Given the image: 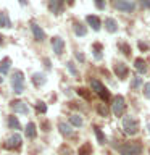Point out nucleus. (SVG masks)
I'll use <instances>...</instances> for the list:
<instances>
[{
	"mask_svg": "<svg viewBox=\"0 0 150 155\" xmlns=\"http://www.w3.org/2000/svg\"><path fill=\"white\" fill-rule=\"evenodd\" d=\"M58 131H60V134L63 137H71V136L74 134L73 126L70 123H66V121H60V123H58Z\"/></svg>",
	"mask_w": 150,
	"mask_h": 155,
	"instance_id": "12",
	"label": "nucleus"
},
{
	"mask_svg": "<svg viewBox=\"0 0 150 155\" xmlns=\"http://www.w3.org/2000/svg\"><path fill=\"white\" fill-rule=\"evenodd\" d=\"M126 110V100L123 95H115L113 99H111V113H113L115 116H121L124 113Z\"/></svg>",
	"mask_w": 150,
	"mask_h": 155,
	"instance_id": "5",
	"label": "nucleus"
},
{
	"mask_svg": "<svg viewBox=\"0 0 150 155\" xmlns=\"http://www.w3.org/2000/svg\"><path fill=\"white\" fill-rule=\"evenodd\" d=\"M7 124H8L10 129H15V131L21 129V123H19L18 118H16V116H13V115H10L8 118H7Z\"/></svg>",
	"mask_w": 150,
	"mask_h": 155,
	"instance_id": "21",
	"label": "nucleus"
},
{
	"mask_svg": "<svg viewBox=\"0 0 150 155\" xmlns=\"http://www.w3.org/2000/svg\"><path fill=\"white\" fill-rule=\"evenodd\" d=\"M86 21H87V24H89L92 29H94V31H100L102 21H100L99 16H95V15H87V16H86Z\"/></svg>",
	"mask_w": 150,
	"mask_h": 155,
	"instance_id": "15",
	"label": "nucleus"
},
{
	"mask_svg": "<svg viewBox=\"0 0 150 155\" xmlns=\"http://www.w3.org/2000/svg\"><path fill=\"white\" fill-rule=\"evenodd\" d=\"M90 87H92V91H94L102 100H108V99H110L108 89H106V87L102 84V81H99L97 78H92V79H90Z\"/></svg>",
	"mask_w": 150,
	"mask_h": 155,
	"instance_id": "4",
	"label": "nucleus"
},
{
	"mask_svg": "<svg viewBox=\"0 0 150 155\" xmlns=\"http://www.w3.org/2000/svg\"><path fill=\"white\" fill-rule=\"evenodd\" d=\"M66 68H68V71H70L74 78L79 76V71L76 70V66H74V63H73V61H68V63H66Z\"/></svg>",
	"mask_w": 150,
	"mask_h": 155,
	"instance_id": "28",
	"label": "nucleus"
},
{
	"mask_svg": "<svg viewBox=\"0 0 150 155\" xmlns=\"http://www.w3.org/2000/svg\"><path fill=\"white\" fill-rule=\"evenodd\" d=\"M97 111H99L102 116H108L110 108L106 107V104H99V105H97Z\"/></svg>",
	"mask_w": 150,
	"mask_h": 155,
	"instance_id": "27",
	"label": "nucleus"
},
{
	"mask_svg": "<svg viewBox=\"0 0 150 155\" xmlns=\"http://www.w3.org/2000/svg\"><path fill=\"white\" fill-rule=\"evenodd\" d=\"M142 94H144L145 99H148V100H150V81L144 84V91H142Z\"/></svg>",
	"mask_w": 150,
	"mask_h": 155,
	"instance_id": "30",
	"label": "nucleus"
},
{
	"mask_svg": "<svg viewBox=\"0 0 150 155\" xmlns=\"http://www.w3.org/2000/svg\"><path fill=\"white\" fill-rule=\"evenodd\" d=\"M10 107H11V110L15 113L29 115V107L26 105V102H23V100H13L11 104H10Z\"/></svg>",
	"mask_w": 150,
	"mask_h": 155,
	"instance_id": "9",
	"label": "nucleus"
},
{
	"mask_svg": "<svg viewBox=\"0 0 150 155\" xmlns=\"http://www.w3.org/2000/svg\"><path fill=\"white\" fill-rule=\"evenodd\" d=\"M24 134H26V137L29 139H36V136H37V126L32 123H28L26 124V128H24Z\"/></svg>",
	"mask_w": 150,
	"mask_h": 155,
	"instance_id": "18",
	"label": "nucleus"
},
{
	"mask_svg": "<svg viewBox=\"0 0 150 155\" xmlns=\"http://www.w3.org/2000/svg\"><path fill=\"white\" fill-rule=\"evenodd\" d=\"M134 68H135V71H137L139 74H145V73L148 71L147 63H145L144 58H135L134 60Z\"/></svg>",
	"mask_w": 150,
	"mask_h": 155,
	"instance_id": "16",
	"label": "nucleus"
},
{
	"mask_svg": "<svg viewBox=\"0 0 150 155\" xmlns=\"http://www.w3.org/2000/svg\"><path fill=\"white\" fill-rule=\"evenodd\" d=\"M121 128H123L124 134L135 136L139 133V120H135L132 115H126L123 118V123H121Z\"/></svg>",
	"mask_w": 150,
	"mask_h": 155,
	"instance_id": "3",
	"label": "nucleus"
},
{
	"mask_svg": "<svg viewBox=\"0 0 150 155\" xmlns=\"http://www.w3.org/2000/svg\"><path fill=\"white\" fill-rule=\"evenodd\" d=\"M94 3H95V7L99 10H105V7H106L105 0H94Z\"/></svg>",
	"mask_w": 150,
	"mask_h": 155,
	"instance_id": "31",
	"label": "nucleus"
},
{
	"mask_svg": "<svg viewBox=\"0 0 150 155\" xmlns=\"http://www.w3.org/2000/svg\"><path fill=\"white\" fill-rule=\"evenodd\" d=\"M10 84H11V89L15 94H23L24 89H26V82H24V73L23 71H13L11 73V78H10Z\"/></svg>",
	"mask_w": 150,
	"mask_h": 155,
	"instance_id": "2",
	"label": "nucleus"
},
{
	"mask_svg": "<svg viewBox=\"0 0 150 155\" xmlns=\"http://www.w3.org/2000/svg\"><path fill=\"white\" fill-rule=\"evenodd\" d=\"M2 45H3V36L0 34V47H2Z\"/></svg>",
	"mask_w": 150,
	"mask_h": 155,
	"instance_id": "36",
	"label": "nucleus"
},
{
	"mask_svg": "<svg viewBox=\"0 0 150 155\" xmlns=\"http://www.w3.org/2000/svg\"><path fill=\"white\" fill-rule=\"evenodd\" d=\"M94 133H95V137H97V140H99V144L105 145L106 144V136L103 134V131H102L99 126H94Z\"/></svg>",
	"mask_w": 150,
	"mask_h": 155,
	"instance_id": "23",
	"label": "nucleus"
},
{
	"mask_svg": "<svg viewBox=\"0 0 150 155\" xmlns=\"http://www.w3.org/2000/svg\"><path fill=\"white\" fill-rule=\"evenodd\" d=\"M147 129H148V134H150V123L147 124Z\"/></svg>",
	"mask_w": 150,
	"mask_h": 155,
	"instance_id": "37",
	"label": "nucleus"
},
{
	"mask_svg": "<svg viewBox=\"0 0 150 155\" xmlns=\"http://www.w3.org/2000/svg\"><path fill=\"white\" fill-rule=\"evenodd\" d=\"M113 7L123 13H132L135 10V3H132L131 0H115Z\"/></svg>",
	"mask_w": 150,
	"mask_h": 155,
	"instance_id": "7",
	"label": "nucleus"
},
{
	"mask_svg": "<svg viewBox=\"0 0 150 155\" xmlns=\"http://www.w3.org/2000/svg\"><path fill=\"white\" fill-rule=\"evenodd\" d=\"M31 81H32V84L36 86V87H42V86L47 82V76H45V73L36 71V73H32Z\"/></svg>",
	"mask_w": 150,
	"mask_h": 155,
	"instance_id": "13",
	"label": "nucleus"
},
{
	"mask_svg": "<svg viewBox=\"0 0 150 155\" xmlns=\"http://www.w3.org/2000/svg\"><path fill=\"white\" fill-rule=\"evenodd\" d=\"M70 124L73 126V128H81V126L84 124L82 116H79V115H71V116H70Z\"/></svg>",
	"mask_w": 150,
	"mask_h": 155,
	"instance_id": "24",
	"label": "nucleus"
},
{
	"mask_svg": "<svg viewBox=\"0 0 150 155\" xmlns=\"http://www.w3.org/2000/svg\"><path fill=\"white\" fill-rule=\"evenodd\" d=\"M13 24H11V19H10L8 13L7 12H0V28H7L10 29Z\"/></svg>",
	"mask_w": 150,
	"mask_h": 155,
	"instance_id": "20",
	"label": "nucleus"
},
{
	"mask_svg": "<svg viewBox=\"0 0 150 155\" xmlns=\"http://www.w3.org/2000/svg\"><path fill=\"white\" fill-rule=\"evenodd\" d=\"M31 32H32V37L36 42H44L45 41V32L44 29L39 26L37 23H31Z\"/></svg>",
	"mask_w": 150,
	"mask_h": 155,
	"instance_id": "10",
	"label": "nucleus"
},
{
	"mask_svg": "<svg viewBox=\"0 0 150 155\" xmlns=\"http://www.w3.org/2000/svg\"><path fill=\"white\" fill-rule=\"evenodd\" d=\"M94 48H95V50H94V57H95V60H102V58H103V53L100 52V48L97 50V47H95V45H94Z\"/></svg>",
	"mask_w": 150,
	"mask_h": 155,
	"instance_id": "32",
	"label": "nucleus"
},
{
	"mask_svg": "<svg viewBox=\"0 0 150 155\" xmlns=\"http://www.w3.org/2000/svg\"><path fill=\"white\" fill-rule=\"evenodd\" d=\"M2 82H3V78H2V76H0V84H2Z\"/></svg>",
	"mask_w": 150,
	"mask_h": 155,
	"instance_id": "38",
	"label": "nucleus"
},
{
	"mask_svg": "<svg viewBox=\"0 0 150 155\" xmlns=\"http://www.w3.org/2000/svg\"><path fill=\"white\" fill-rule=\"evenodd\" d=\"M139 5L142 8H150V0H139Z\"/></svg>",
	"mask_w": 150,
	"mask_h": 155,
	"instance_id": "33",
	"label": "nucleus"
},
{
	"mask_svg": "<svg viewBox=\"0 0 150 155\" xmlns=\"http://www.w3.org/2000/svg\"><path fill=\"white\" fill-rule=\"evenodd\" d=\"M21 144H23V139H21V136H19L18 133H13L11 136H8L7 140H5V144H3V147L7 149V150H16L21 147Z\"/></svg>",
	"mask_w": 150,
	"mask_h": 155,
	"instance_id": "6",
	"label": "nucleus"
},
{
	"mask_svg": "<svg viewBox=\"0 0 150 155\" xmlns=\"http://www.w3.org/2000/svg\"><path fill=\"white\" fill-rule=\"evenodd\" d=\"M113 71H115V74L119 78V79H124L126 76L129 74V70H128V66L124 65V63H115V66H113Z\"/></svg>",
	"mask_w": 150,
	"mask_h": 155,
	"instance_id": "14",
	"label": "nucleus"
},
{
	"mask_svg": "<svg viewBox=\"0 0 150 155\" xmlns=\"http://www.w3.org/2000/svg\"><path fill=\"white\" fill-rule=\"evenodd\" d=\"M19 2V5H23V7H26V5L29 3V0H18Z\"/></svg>",
	"mask_w": 150,
	"mask_h": 155,
	"instance_id": "35",
	"label": "nucleus"
},
{
	"mask_svg": "<svg viewBox=\"0 0 150 155\" xmlns=\"http://www.w3.org/2000/svg\"><path fill=\"white\" fill-rule=\"evenodd\" d=\"M73 31H74V34H76L77 37H84L86 34H87V28L82 23L74 21V23H73Z\"/></svg>",
	"mask_w": 150,
	"mask_h": 155,
	"instance_id": "17",
	"label": "nucleus"
},
{
	"mask_svg": "<svg viewBox=\"0 0 150 155\" xmlns=\"http://www.w3.org/2000/svg\"><path fill=\"white\" fill-rule=\"evenodd\" d=\"M50 44H52V50L55 52V55H63V53H65V47H66V44H65V41H63V39H61L60 36L52 37Z\"/></svg>",
	"mask_w": 150,
	"mask_h": 155,
	"instance_id": "8",
	"label": "nucleus"
},
{
	"mask_svg": "<svg viewBox=\"0 0 150 155\" xmlns=\"http://www.w3.org/2000/svg\"><path fill=\"white\" fill-rule=\"evenodd\" d=\"M48 10L53 15H61L65 12V3L63 0H48Z\"/></svg>",
	"mask_w": 150,
	"mask_h": 155,
	"instance_id": "11",
	"label": "nucleus"
},
{
	"mask_svg": "<svg viewBox=\"0 0 150 155\" xmlns=\"http://www.w3.org/2000/svg\"><path fill=\"white\" fill-rule=\"evenodd\" d=\"M68 2H73V0H68Z\"/></svg>",
	"mask_w": 150,
	"mask_h": 155,
	"instance_id": "39",
	"label": "nucleus"
},
{
	"mask_svg": "<svg viewBox=\"0 0 150 155\" xmlns=\"http://www.w3.org/2000/svg\"><path fill=\"white\" fill-rule=\"evenodd\" d=\"M113 147L118 150L121 155H142L144 145L137 140H128V142L113 144Z\"/></svg>",
	"mask_w": 150,
	"mask_h": 155,
	"instance_id": "1",
	"label": "nucleus"
},
{
	"mask_svg": "<svg viewBox=\"0 0 150 155\" xmlns=\"http://www.w3.org/2000/svg\"><path fill=\"white\" fill-rule=\"evenodd\" d=\"M144 84V81H142V78L140 76H135L132 78V81H131V91H135V89H139L140 86Z\"/></svg>",
	"mask_w": 150,
	"mask_h": 155,
	"instance_id": "25",
	"label": "nucleus"
},
{
	"mask_svg": "<svg viewBox=\"0 0 150 155\" xmlns=\"http://www.w3.org/2000/svg\"><path fill=\"white\" fill-rule=\"evenodd\" d=\"M74 55H76V58H77L79 61H84V55H82L81 52H74Z\"/></svg>",
	"mask_w": 150,
	"mask_h": 155,
	"instance_id": "34",
	"label": "nucleus"
},
{
	"mask_svg": "<svg viewBox=\"0 0 150 155\" xmlns=\"http://www.w3.org/2000/svg\"><path fill=\"white\" fill-rule=\"evenodd\" d=\"M36 110L39 111V113H45V111H47V104H45V102H42V100H37L36 102Z\"/></svg>",
	"mask_w": 150,
	"mask_h": 155,
	"instance_id": "29",
	"label": "nucleus"
},
{
	"mask_svg": "<svg viewBox=\"0 0 150 155\" xmlns=\"http://www.w3.org/2000/svg\"><path fill=\"white\" fill-rule=\"evenodd\" d=\"M103 24H105V29L110 34H115L116 31H118V23H116V19H113V18H106Z\"/></svg>",
	"mask_w": 150,
	"mask_h": 155,
	"instance_id": "19",
	"label": "nucleus"
},
{
	"mask_svg": "<svg viewBox=\"0 0 150 155\" xmlns=\"http://www.w3.org/2000/svg\"><path fill=\"white\" fill-rule=\"evenodd\" d=\"M79 155H92V145H90L89 142H86L84 145H81Z\"/></svg>",
	"mask_w": 150,
	"mask_h": 155,
	"instance_id": "26",
	"label": "nucleus"
},
{
	"mask_svg": "<svg viewBox=\"0 0 150 155\" xmlns=\"http://www.w3.org/2000/svg\"><path fill=\"white\" fill-rule=\"evenodd\" d=\"M10 68H11V60H10L8 57H5L2 61H0V73L2 74H8Z\"/></svg>",
	"mask_w": 150,
	"mask_h": 155,
	"instance_id": "22",
	"label": "nucleus"
}]
</instances>
